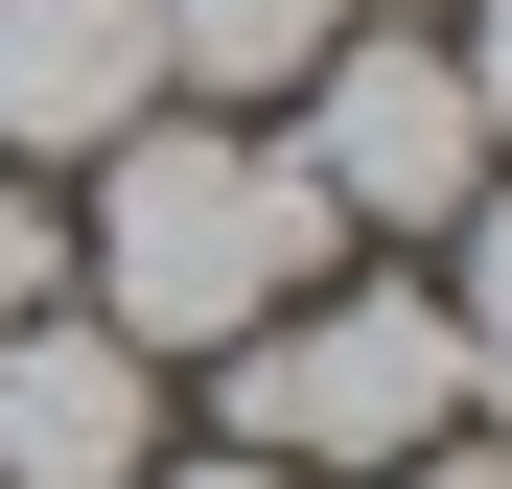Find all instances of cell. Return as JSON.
Here are the masks:
<instances>
[{"instance_id":"cell-1","label":"cell","mask_w":512,"mask_h":489,"mask_svg":"<svg viewBox=\"0 0 512 489\" xmlns=\"http://www.w3.org/2000/svg\"><path fill=\"white\" fill-rule=\"evenodd\" d=\"M70 280H94V326L140 373H210L233 326H280L303 280H350V233H326V187L280 163V117H187V94H163L140 140H94Z\"/></svg>"},{"instance_id":"cell-2","label":"cell","mask_w":512,"mask_h":489,"mask_svg":"<svg viewBox=\"0 0 512 489\" xmlns=\"http://www.w3.org/2000/svg\"><path fill=\"white\" fill-rule=\"evenodd\" d=\"M233 443L303 466V489H373L419 443H466V350H443V280H303L280 326H233L210 350Z\"/></svg>"},{"instance_id":"cell-3","label":"cell","mask_w":512,"mask_h":489,"mask_svg":"<svg viewBox=\"0 0 512 489\" xmlns=\"http://www.w3.org/2000/svg\"><path fill=\"white\" fill-rule=\"evenodd\" d=\"M280 163L326 187V233H443V210L489 187V117H466L443 24H350V47L280 94Z\"/></svg>"},{"instance_id":"cell-4","label":"cell","mask_w":512,"mask_h":489,"mask_svg":"<svg viewBox=\"0 0 512 489\" xmlns=\"http://www.w3.org/2000/svg\"><path fill=\"white\" fill-rule=\"evenodd\" d=\"M140 466H163V373L94 303H24L0 326V489H140Z\"/></svg>"},{"instance_id":"cell-5","label":"cell","mask_w":512,"mask_h":489,"mask_svg":"<svg viewBox=\"0 0 512 489\" xmlns=\"http://www.w3.org/2000/svg\"><path fill=\"white\" fill-rule=\"evenodd\" d=\"M163 117V24L140 0H0V163H94V140H140Z\"/></svg>"},{"instance_id":"cell-6","label":"cell","mask_w":512,"mask_h":489,"mask_svg":"<svg viewBox=\"0 0 512 489\" xmlns=\"http://www.w3.org/2000/svg\"><path fill=\"white\" fill-rule=\"evenodd\" d=\"M140 24H163V94H187V117H280L373 0H140Z\"/></svg>"},{"instance_id":"cell-7","label":"cell","mask_w":512,"mask_h":489,"mask_svg":"<svg viewBox=\"0 0 512 489\" xmlns=\"http://www.w3.org/2000/svg\"><path fill=\"white\" fill-rule=\"evenodd\" d=\"M443 350H466V443H512V163L443 210Z\"/></svg>"},{"instance_id":"cell-8","label":"cell","mask_w":512,"mask_h":489,"mask_svg":"<svg viewBox=\"0 0 512 489\" xmlns=\"http://www.w3.org/2000/svg\"><path fill=\"white\" fill-rule=\"evenodd\" d=\"M24 303H70V210L24 187V163H0V326H24Z\"/></svg>"},{"instance_id":"cell-9","label":"cell","mask_w":512,"mask_h":489,"mask_svg":"<svg viewBox=\"0 0 512 489\" xmlns=\"http://www.w3.org/2000/svg\"><path fill=\"white\" fill-rule=\"evenodd\" d=\"M443 70H466V117H489V163H512V0H466V24H443Z\"/></svg>"},{"instance_id":"cell-10","label":"cell","mask_w":512,"mask_h":489,"mask_svg":"<svg viewBox=\"0 0 512 489\" xmlns=\"http://www.w3.org/2000/svg\"><path fill=\"white\" fill-rule=\"evenodd\" d=\"M140 489H303V466H256V443H163Z\"/></svg>"},{"instance_id":"cell-11","label":"cell","mask_w":512,"mask_h":489,"mask_svg":"<svg viewBox=\"0 0 512 489\" xmlns=\"http://www.w3.org/2000/svg\"><path fill=\"white\" fill-rule=\"evenodd\" d=\"M373 489H512V443H419V466H373Z\"/></svg>"}]
</instances>
